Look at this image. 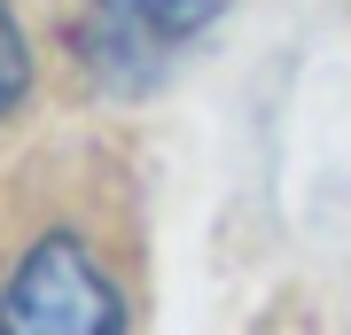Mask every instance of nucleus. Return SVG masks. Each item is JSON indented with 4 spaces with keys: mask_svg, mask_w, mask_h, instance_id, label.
Segmentation results:
<instances>
[{
    "mask_svg": "<svg viewBox=\"0 0 351 335\" xmlns=\"http://www.w3.org/2000/svg\"><path fill=\"white\" fill-rule=\"evenodd\" d=\"M24 78H32V62H24V32H16V16L0 8V117L16 110V94H24Z\"/></svg>",
    "mask_w": 351,
    "mask_h": 335,
    "instance_id": "obj_3",
    "label": "nucleus"
},
{
    "mask_svg": "<svg viewBox=\"0 0 351 335\" xmlns=\"http://www.w3.org/2000/svg\"><path fill=\"white\" fill-rule=\"evenodd\" d=\"M110 16H117V24H133V32L180 39V32L211 24V16H219V0H110Z\"/></svg>",
    "mask_w": 351,
    "mask_h": 335,
    "instance_id": "obj_2",
    "label": "nucleus"
},
{
    "mask_svg": "<svg viewBox=\"0 0 351 335\" xmlns=\"http://www.w3.org/2000/svg\"><path fill=\"white\" fill-rule=\"evenodd\" d=\"M117 320L125 304L78 234H47L0 297V335H117Z\"/></svg>",
    "mask_w": 351,
    "mask_h": 335,
    "instance_id": "obj_1",
    "label": "nucleus"
}]
</instances>
